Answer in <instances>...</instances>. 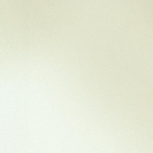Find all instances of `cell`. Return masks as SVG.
I'll return each instance as SVG.
<instances>
[]
</instances>
